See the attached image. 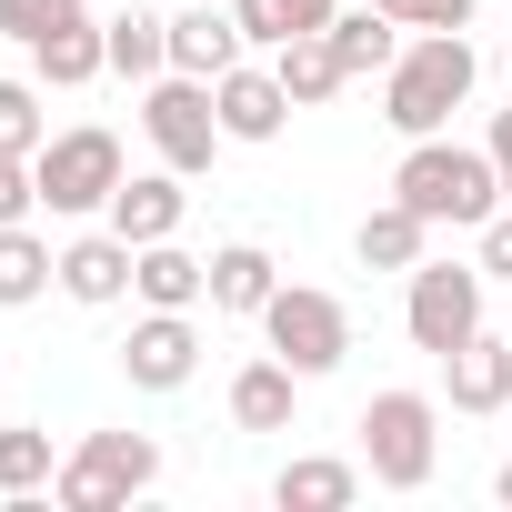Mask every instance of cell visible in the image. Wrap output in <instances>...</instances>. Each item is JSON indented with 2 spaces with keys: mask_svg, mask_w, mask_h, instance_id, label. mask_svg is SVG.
I'll list each match as a JSON object with an SVG mask.
<instances>
[{
  "mask_svg": "<svg viewBox=\"0 0 512 512\" xmlns=\"http://www.w3.org/2000/svg\"><path fill=\"white\" fill-rule=\"evenodd\" d=\"M101 221H111L131 251H141V241H171V231L191 221V171H171V161H161V171H121V191H111Z\"/></svg>",
  "mask_w": 512,
  "mask_h": 512,
  "instance_id": "10",
  "label": "cell"
},
{
  "mask_svg": "<svg viewBox=\"0 0 512 512\" xmlns=\"http://www.w3.org/2000/svg\"><path fill=\"white\" fill-rule=\"evenodd\" d=\"M482 151H492V171H502V201H512V111H492V131H482Z\"/></svg>",
  "mask_w": 512,
  "mask_h": 512,
  "instance_id": "32",
  "label": "cell"
},
{
  "mask_svg": "<svg viewBox=\"0 0 512 512\" xmlns=\"http://www.w3.org/2000/svg\"><path fill=\"white\" fill-rule=\"evenodd\" d=\"M231 21H241L251 51H282L292 41V0H231Z\"/></svg>",
  "mask_w": 512,
  "mask_h": 512,
  "instance_id": "28",
  "label": "cell"
},
{
  "mask_svg": "<svg viewBox=\"0 0 512 512\" xmlns=\"http://www.w3.org/2000/svg\"><path fill=\"white\" fill-rule=\"evenodd\" d=\"M292 412H302V372L282 352H262V362L231 372V422L241 432H292Z\"/></svg>",
  "mask_w": 512,
  "mask_h": 512,
  "instance_id": "17",
  "label": "cell"
},
{
  "mask_svg": "<svg viewBox=\"0 0 512 512\" xmlns=\"http://www.w3.org/2000/svg\"><path fill=\"white\" fill-rule=\"evenodd\" d=\"M131 302H141V312H201V302H211V262H201V251H181V231H171V241H141Z\"/></svg>",
  "mask_w": 512,
  "mask_h": 512,
  "instance_id": "14",
  "label": "cell"
},
{
  "mask_svg": "<svg viewBox=\"0 0 512 512\" xmlns=\"http://www.w3.org/2000/svg\"><path fill=\"white\" fill-rule=\"evenodd\" d=\"M121 372H131V392H181L201 372V322L191 312H141L131 342H121Z\"/></svg>",
  "mask_w": 512,
  "mask_h": 512,
  "instance_id": "9",
  "label": "cell"
},
{
  "mask_svg": "<svg viewBox=\"0 0 512 512\" xmlns=\"http://www.w3.org/2000/svg\"><path fill=\"white\" fill-rule=\"evenodd\" d=\"M211 101H221V141H282V121H292V91H282V71L272 61H241V71H221L211 81Z\"/></svg>",
  "mask_w": 512,
  "mask_h": 512,
  "instance_id": "12",
  "label": "cell"
},
{
  "mask_svg": "<svg viewBox=\"0 0 512 512\" xmlns=\"http://www.w3.org/2000/svg\"><path fill=\"white\" fill-rule=\"evenodd\" d=\"M332 11L342 0H292V31H332Z\"/></svg>",
  "mask_w": 512,
  "mask_h": 512,
  "instance_id": "33",
  "label": "cell"
},
{
  "mask_svg": "<svg viewBox=\"0 0 512 512\" xmlns=\"http://www.w3.org/2000/svg\"><path fill=\"white\" fill-rule=\"evenodd\" d=\"M101 71H111V41H101V21H91V11H81V21H61V31L31 51V81H41V91H81V81H101Z\"/></svg>",
  "mask_w": 512,
  "mask_h": 512,
  "instance_id": "22",
  "label": "cell"
},
{
  "mask_svg": "<svg viewBox=\"0 0 512 512\" xmlns=\"http://www.w3.org/2000/svg\"><path fill=\"white\" fill-rule=\"evenodd\" d=\"M151 482H161V442H151V432H81V442L61 452L51 502H61V512H121V502H141Z\"/></svg>",
  "mask_w": 512,
  "mask_h": 512,
  "instance_id": "6",
  "label": "cell"
},
{
  "mask_svg": "<svg viewBox=\"0 0 512 512\" xmlns=\"http://www.w3.org/2000/svg\"><path fill=\"white\" fill-rule=\"evenodd\" d=\"M472 81H482V51H472L462 31H412L402 61L382 71V121H392L402 141H432V131L472 101Z\"/></svg>",
  "mask_w": 512,
  "mask_h": 512,
  "instance_id": "1",
  "label": "cell"
},
{
  "mask_svg": "<svg viewBox=\"0 0 512 512\" xmlns=\"http://www.w3.org/2000/svg\"><path fill=\"white\" fill-rule=\"evenodd\" d=\"M31 171H41V211H51V221H101L131 161H121V131L71 121V131H51V141L31 151Z\"/></svg>",
  "mask_w": 512,
  "mask_h": 512,
  "instance_id": "4",
  "label": "cell"
},
{
  "mask_svg": "<svg viewBox=\"0 0 512 512\" xmlns=\"http://www.w3.org/2000/svg\"><path fill=\"white\" fill-rule=\"evenodd\" d=\"M262 342H272L302 382H322V372L352 362V302L322 292V282H282V292L262 302Z\"/></svg>",
  "mask_w": 512,
  "mask_h": 512,
  "instance_id": "7",
  "label": "cell"
},
{
  "mask_svg": "<svg viewBox=\"0 0 512 512\" xmlns=\"http://www.w3.org/2000/svg\"><path fill=\"white\" fill-rule=\"evenodd\" d=\"M352 432H362V472L382 492H422L442 472V402L432 392H372Z\"/></svg>",
  "mask_w": 512,
  "mask_h": 512,
  "instance_id": "3",
  "label": "cell"
},
{
  "mask_svg": "<svg viewBox=\"0 0 512 512\" xmlns=\"http://www.w3.org/2000/svg\"><path fill=\"white\" fill-rule=\"evenodd\" d=\"M382 11H392L402 31H472L482 0H382Z\"/></svg>",
  "mask_w": 512,
  "mask_h": 512,
  "instance_id": "29",
  "label": "cell"
},
{
  "mask_svg": "<svg viewBox=\"0 0 512 512\" xmlns=\"http://www.w3.org/2000/svg\"><path fill=\"white\" fill-rule=\"evenodd\" d=\"M131 262H141V251L101 221V231H71L61 241V292L81 302V312H111V302H131Z\"/></svg>",
  "mask_w": 512,
  "mask_h": 512,
  "instance_id": "13",
  "label": "cell"
},
{
  "mask_svg": "<svg viewBox=\"0 0 512 512\" xmlns=\"http://www.w3.org/2000/svg\"><path fill=\"white\" fill-rule=\"evenodd\" d=\"M272 502H282V512H352V502H362V462H342V452H292V462L272 472Z\"/></svg>",
  "mask_w": 512,
  "mask_h": 512,
  "instance_id": "16",
  "label": "cell"
},
{
  "mask_svg": "<svg viewBox=\"0 0 512 512\" xmlns=\"http://www.w3.org/2000/svg\"><path fill=\"white\" fill-rule=\"evenodd\" d=\"M392 201H412L432 231H482L492 211H502V171H492V151H462V141H402V161H392Z\"/></svg>",
  "mask_w": 512,
  "mask_h": 512,
  "instance_id": "2",
  "label": "cell"
},
{
  "mask_svg": "<svg viewBox=\"0 0 512 512\" xmlns=\"http://www.w3.org/2000/svg\"><path fill=\"white\" fill-rule=\"evenodd\" d=\"M91 0H0V41H21V51H41L61 21H81Z\"/></svg>",
  "mask_w": 512,
  "mask_h": 512,
  "instance_id": "27",
  "label": "cell"
},
{
  "mask_svg": "<svg viewBox=\"0 0 512 512\" xmlns=\"http://www.w3.org/2000/svg\"><path fill=\"white\" fill-rule=\"evenodd\" d=\"M442 392H452V412H472V422H502L512 412V332H472L452 362H442Z\"/></svg>",
  "mask_w": 512,
  "mask_h": 512,
  "instance_id": "11",
  "label": "cell"
},
{
  "mask_svg": "<svg viewBox=\"0 0 512 512\" xmlns=\"http://www.w3.org/2000/svg\"><path fill=\"white\" fill-rule=\"evenodd\" d=\"M282 292V262L262 241H221L211 251V312H231V322H262V302Z\"/></svg>",
  "mask_w": 512,
  "mask_h": 512,
  "instance_id": "18",
  "label": "cell"
},
{
  "mask_svg": "<svg viewBox=\"0 0 512 512\" xmlns=\"http://www.w3.org/2000/svg\"><path fill=\"white\" fill-rule=\"evenodd\" d=\"M51 141V111H41V81H0V151H41Z\"/></svg>",
  "mask_w": 512,
  "mask_h": 512,
  "instance_id": "26",
  "label": "cell"
},
{
  "mask_svg": "<svg viewBox=\"0 0 512 512\" xmlns=\"http://www.w3.org/2000/svg\"><path fill=\"white\" fill-rule=\"evenodd\" d=\"M51 482H61L51 422H0V502H41Z\"/></svg>",
  "mask_w": 512,
  "mask_h": 512,
  "instance_id": "24",
  "label": "cell"
},
{
  "mask_svg": "<svg viewBox=\"0 0 512 512\" xmlns=\"http://www.w3.org/2000/svg\"><path fill=\"white\" fill-rule=\"evenodd\" d=\"M41 292H61V241H41L31 221H0V312H31Z\"/></svg>",
  "mask_w": 512,
  "mask_h": 512,
  "instance_id": "20",
  "label": "cell"
},
{
  "mask_svg": "<svg viewBox=\"0 0 512 512\" xmlns=\"http://www.w3.org/2000/svg\"><path fill=\"white\" fill-rule=\"evenodd\" d=\"M141 131H151V151L171 161V171H211V151H221V101H211V81H191V71H161V81H141Z\"/></svg>",
  "mask_w": 512,
  "mask_h": 512,
  "instance_id": "8",
  "label": "cell"
},
{
  "mask_svg": "<svg viewBox=\"0 0 512 512\" xmlns=\"http://www.w3.org/2000/svg\"><path fill=\"white\" fill-rule=\"evenodd\" d=\"M492 502H502V512H512V462H502V472H492Z\"/></svg>",
  "mask_w": 512,
  "mask_h": 512,
  "instance_id": "34",
  "label": "cell"
},
{
  "mask_svg": "<svg viewBox=\"0 0 512 512\" xmlns=\"http://www.w3.org/2000/svg\"><path fill=\"white\" fill-rule=\"evenodd\" d=\"M31 211H41V171L21 151H0V221H31Z\"/></svg>",
  "mask_w": 512,
  "mask_h": 512,
  "instance_id": "30",
  "label": "cell"
},
{
  "mask_svg": "<svg viewBox=\"0 0 512 512\" xmlns=\"http://www.w3.org/2000/svg\"><path fill=\"white\" fill-rule=\"evenodd\" d=\"M272 71H282V91H292V111H322L332 91H352V71H342V51H332L322 31H292V41L272 51Z\"/></svg>",
  "mask_w": 512,
  "mask_h": 512,
  "instance_id": "23",
  "label": "cell"
},
{
  "mask_svg": "<svg viewBox=\"0 0 512 512\" xmlns=\"http://www.w3.org/2000/svg\"><path fill=\"white\" fill-rule=\"evenodd\" d=\"M241 61H251V41H241V21H231V0H191V11L171 21V71L221 81V71H241Z\"/></svg>",
  "mask_w": 512,
  "mask_h": 512,
  "instance_id": "15",
  "label": "cell"
},
{
  "mask_svg": "<svg viewBox=\"0 0 512 512\" xmlns=\"http://www.w3.org/2000/svg\"><path fill=\"white\" fill-rule=\"evenodd\" d=\"M422 251H432V221H422L412 201H372L362 231H352V262H362V272H412Z\"/></svg>",
  "mask_w": 512,
  "mask_h": 512,
  "instance_id": "19",
  "label": "cell"
},
{
  "mask_svg": "<svg viewBox=\"0 0 512 512\" xmlns=\"http://www.w3.org/2000/svg\"><path fill=\"white\" fill-rule=\"evenodd\" d=\"M502 422H512V412H502Z\"/></svg>",
  "mask_w": 512,
  "mask_h": 512,
  "instance_id": "35",
  "label": "cell"
},
{
  "mask_svg": "<svg viewBox=\"0 0 512 512\" xmlns=\"http://www.w3.org/2000/svg\"><path fill=\"white\" fill-rule=\"evenodd\" d=\"M101 41H111V81H161L171 71V21H151L141 0L101 21Z\"/></svg>",
  "mask_w": 512,
  "mask_h": 512,
  "instance_id": "25",
  "label": "cell"
},
{
  "mask_svg": "<svg viewBox=\"0 0 512 512\" xmlns=\"http://www.w3.org/2000/svg\"><path fill=\"white\" fill-rule=\"evenodd\" d=\"M322 41L342 51V71H352V81H382V71L402 61V41H412V31L382 11V0H362V11H332V31H322Z\"/></svg>",
  "mask_w": 512,
  "mask_h": 512,
  "instance_id": "21",
  "label": "cell"
},
{
  "mask_svg": "<svg viewBox=\"0 0 512 512\" xmlns=\"http://www.w3.org/2000/svg\"><path fill=\"white\" fill-rule=\"evenodd\" d=\"M482 292H492V272L482 262H422L402 272V332H412V352H432V362H452L472 332H482Z\"/></svg>",
  "mask_w": 512,
  "mask_h": 512,
  "instance_id": "5",
  "label": "cell"
},
{
  "mask_svg": "<svg viewBox=\"0 0 512 512\" xmlns=\"http://www.w3.org/2000/svg\"><path fill=\"white\" fill-rule=\"evenodd\" d=\"M472 262H482L492 282H512V201H502V211L482 221V251H472Z\"/></svg>",
  "mask_w": 512,
  "mask_h": 512,
  "instance_id": "31",
  "label": "cell"
}]
</instances>
